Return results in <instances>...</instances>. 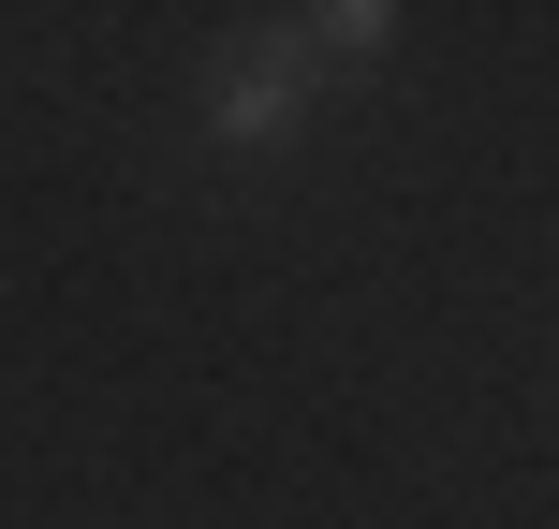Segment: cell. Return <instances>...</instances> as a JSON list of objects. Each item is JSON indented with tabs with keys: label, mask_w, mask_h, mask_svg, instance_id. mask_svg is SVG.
<instances>
[{
	"label": "cell",
	"mask_w": 559,
	"mask_h": 529,
	"mask_svg": "<svg viewBox=\"0 0 559 529\" xmlns=\"http://www.w3.org/2000/svg\"><path fill=\"white\" fill-rule=\"evenodd\" d=\"M295 104H309V45H236V59H222V133H236V147L295 133Z\"/></svg>",
	"instance_id": "1"
},
{
	"label": "cell",
	"mask_w": 559,
	"mask_h": 529,
	"mask_svg": "<svg viewBox=\"0 0 559 529\" xmlns=\"http://www.w3.org/2000/svg\"><path fill=\"white\" fill-rule=\"evenodd\" d=\"M383 29H397L383 0H338V15H309V45H324V59H368V45H383Z\"/></svg>",
	"instance_id": "2"
}]
</instances>
